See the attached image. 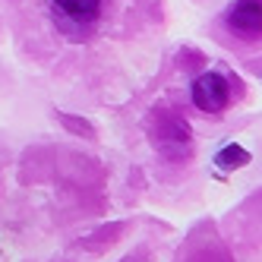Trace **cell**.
<instances>
[{
    "label": "cell",
    "mask_w": 262,
    "mask_h": 262,
    "mask_svg": "<svg viewBox=\"0 0 262 262\" xmlns=\"http://www.w3.org/2000/svg\"><path fill=\"white\" fill-rule=\"evenodd\" d=\"M152 142L155 148L167 158V161H183L193 155V133L186 120L174 117V114H161L152 123Z\"/></svg>",
    "instance_id": "obj_1"
},
{
    "label": "cell",
    "mask_w": 262,
    "mask_h": 262,
    "mask_svg": "<svg viewBox=\"0 0 262 262\" xmlns=\"http://www.w3.org/2000/svg\"><path fill=\"white\" fill-rule=\"evenodd\" d=\"M190 95H193V104L202 111V114H221L224 107L231 104V85L224 82L221 73H199L190 85Z\"/></svg>",
    "instance_id": "obj_2"
},
{
    "label": "cell",
    "mask_w": 262,
    "mask_h": 262,
    "mask_svg": "<svg viewBox=\"0 0 262 262\" xmlns=\"http://www.w3.org/2000/svg\"><path fill=\"white\" fill-rule=\"evenodd\" d=\"M224 26L240 38H259L262 35V0H234L224 13Z\"/></svg>",
    "instance_id": "obj_3"
},
{
    "label": "cell",
    "mask_w": 262,
    "mask_h": 262,
    "mask_svg": "<svg viewBox=\"0 0 262 262\" xmlns=\"http://www.w3.org/2000/svg\"><path fill=\"white\" fill-rule=\"evenodd\" d=\"M70 23H92L101 10V0H51Z\"/></svg>",
    "instance_id": "obj_4"
},
{
    "label": "cell",
    "mask_w": 262,
    "mask_h": 262,
    "mask_svg": "<svg viewBox=\"0 0 262 262\" xmlns=\"http://www.w3.org/2000/svg\"><path fill=\"white\" fill-rule=\"evenodd\" d=\"M250 161H253V155L243 145H237V142L224 145L221 152L215 155V167H221V171H237V167H247Z\"/></svg>",
    "instance_id": "obj_5"
},
{
    "label": "cell",
    "mask_w": 262,
    "mask_h": 262,
    "mask_svg": "<svg viewBox=\"0 0 262 262\" xmlns=\"http://www.w3.org/2000/svg\"><path fill=\"white\" fill-rule=\"evenodd\" d=\"M60 117V123L70 129V133H76V136H85V139H95V129H92L85 120H76L73 114H57Z\"/></svg>",
    "instance_id": "obj_6"
}]
</instances>
